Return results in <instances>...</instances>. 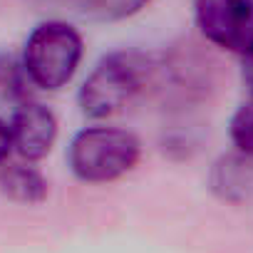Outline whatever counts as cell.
<instances>
[{"label":"cell","instance_id":"1","mask_svg":"<svg viewBox=\"0 0 253 253\" xmlns=\"http://www.w3.org/2000/svg\"><path fill=\"white\" fill-rule=\"evenodd\" d=\"M159 52L114 50L97 60L77 89V107L84 117L102 122L157 92Z\"/></svg>","mask_w":253,"mask_h":253},{"label":"cell","instance_id":"2","mask_svg":"<svg viewBox=\"0 0 253 253\" xmlns=\"http://www.w3.org/2000/svg\"><path fill=\"white\" fill-rule=\"evenodd\" d=\"M142 139L124 126L89 124L67 144V167L72 176L89 186L124 179L142 162Z\"/></svg>","mask_w":253,"mask_h":253},{"label":"cell","instance_id":"3","mask_svg":"<svg viewBox=\"0 0 253 253\" xmlns=\"http://www.w3.org/2000/svg\"><path fill=\"white\" fill-rule=\"evenodd\" d=\"M84 57V40L82 33L70 25L67 20H42L38 23L20 52V62L25 67V75L35 89L42 92H60L65 89Z\"/></svg>","mask_w":253,"mask_h":253},{"label":"cell","instance_id":"4","mask_svg":"<svg viewBox=\"0 0 253 253\" xmlns=\"http://www.w3.org/2000/svg\"><path fill=\"white\" fill-rule=\"evenodd\" d=\"M191 15L211 47L238 57L253 47V0H194Z\"/></svg>","mask_w":253,"mask_h":253},{"label":"cell","instance_id":"5","mask_svg":"<svg viewBox=\"0 0 253 253\" xmlns=\"http://www.w3.org/2000/svg\"><path fill=\"white\" fill-rule=\"evenodd\" d=\"M10 134H13V149L23 162H42L50 157L57 134H60V122L55 112L35 99H25L13 109L10 119Z\"/></svg>","mask_w":253,"mask_h":253},{"label":"cell","instance_id":"6","mask_svg":"<svg viewBox=\"0 0 253 253\" xmlns=\"http://www.w3.org/2000/svg\"><path fill=\"white\" fill-rule=\"evenodd\" d=\"M0 194L23 206H38L50 196V181L38 167L20 159L0 167Z\"/></svg>","mask_w":253,"mask_h":253},{"label":"cell","instance_id":"7","mask_svg":"<svg viewBox=\"0 0 253 253\" xmlns=\"http://www.w3.org/2000/svg\"><path fill=\"white\" fill-rule=\"evenodd\" d=\"M251 164H253V159H248V157H243L238 152L223 154L211 169L213 191L221 199L236 201L246 191V186L251 184Z\"/></svg>","mask_w":253,"mask_h":253},{"label":"cell","instance_id":"8","mask_svg":"<svg viewBox=\"0 0 253 253\" xmlns=\"http://www.w3.org/2000/svg\"><path fill=\"white\" fill-rule=\"evenodd\" d=\"M70 8L94 23H124L142 15L154 0H67Z\"/></svg>","mask_w":253,"mask_h":253},{"label":"cell","instance_id":"9","mask_svg":"<svg viewBox=\"0 0 253 253\" xmlns=\"http://www.w3.org/2000/svg\"><path fill=\"white\" fill-rule=\"evenodd\" d=\"M30 80L25 75V67L20 57L10 52H0V102L5 104H23L30 99Z\"/></svg>","mask_w":253,"mask_h":253},{"label":"cell","instance_id":"10","mask_svg":"<svg viewBox=\"0 0 253 253\" xmlns=\"http://www.w3.org/2000/svg\"><path fill=\"white\" fill-rule=\"evenodd\" d=\"M228 139L233 152L253 159V99L238 104L228 119Z\"/></svg>","mask_w":253,"mask_h":253},{"label":"cell","instance_id":"11","mask_svg":"<svg viewBox=\"0 0 253 253\" xmlns=\"http://www.w3.org/2000/svg\"><path fill=\"white\" fill-rule=\"evenodd\" d=\"M15 154L13 149V134H10V122L0 119V167L8 164V159Z\"/></svg>","mask_w":253,"mask_h":253},{"label":"cell","instance_id":"12","mask_svg":"<svg viewBox=\"0 0 253 253\" xmlns=\"http://www.w3.org/2000/svg\"><path fill=\"white\" fill-rule=\"evenodd\" d=\"M241 82L248 92V99H253V47L241 55Z\"/></svg>","mask_w":253,"mask_h":253}]
</instances>
